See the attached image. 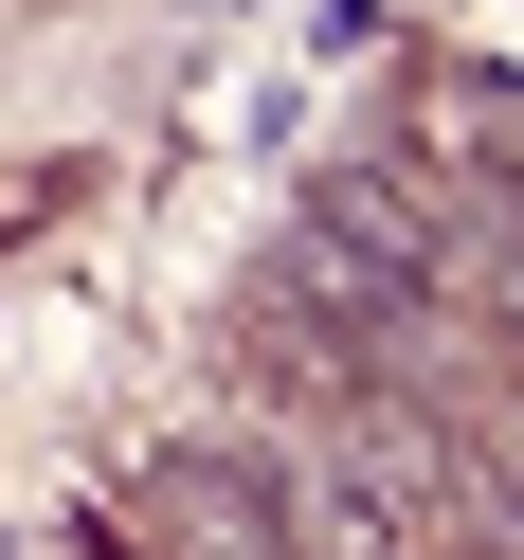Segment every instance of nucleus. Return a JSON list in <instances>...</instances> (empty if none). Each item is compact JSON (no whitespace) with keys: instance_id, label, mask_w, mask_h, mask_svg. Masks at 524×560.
<instances>
[{"instance_id":"f03ea898","label":"nucleus","mask_w":524,"mask_h":560,"mask_svg":"<svg viewBox=\"0 0 524 560\" xmlns=\"http://www.w3.org/2000/svg\"><path fill=\"white\" fill-rule=\"evenodd\" d=\"M307 218H326L362 271H398V290H434V271H452V218H434L416 182H380V163H326V182H307Z\"/></svg>"},{"instance_id":"f257e3e1","label":"nucleus","mask_w":524,"mask_h":560,"mask_svg":"<svg viewBox=\"0 0 524 560\" xmlns=\"http://www.w3.org/2000/svg\"><path fill=\"white\" fill-rule=\"evenodd\" d=\"M271 506L307 524V560H416V470L362 434H271Z\"/></svg>"},{"instance_id":"7ed1b4c3","label":"nucleus","mask_w":524,"mask_h":560,"mask_svg":"<svg viewBox=\"0 0 524 560\" xmlns=\"http://www.w3.org/2000/svg\"><path fill=\"white\" fill-rule=\"evenodd\" d=\"M73 560H127V542H109V524H91V542H73Z\"/></svg>"},{"instance_id":"20e7f679","label":"nucleus","mask_w":524,"mask_h":560,"mask_svg":"<svg viewBox=\"0 0 524 560\" xmlns=\"http://www.w3.org/2000/svg\"><path fill=\"white\" fill-rule=\"evenodd\" d=\"M506 326H524V254H506Z\"/></svg>"}]
</instances>
